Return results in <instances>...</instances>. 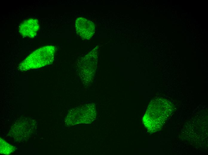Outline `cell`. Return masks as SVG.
Masks as SVG:
<instances>
[{
    "mask_svg": "<svg viewBox=\"0 0 208 155\" xmlns=\"http://www.w3.org/2000/svg\"><path fill=\"white\" fill-rule=\"evenodd\" d=\"M172 112V106L168 101L159 98L153 99L144 116L143 123L150 132H156L161 129Z\"/></svg>",
    "mask_w": 208,
    "mask_h": 155,
    "instance_id": "1",
    "label": "cell"
},
{
    "mask_svg": "<svg viewBox=\"0 0 208 155\" xmlns=\"http://www.w3.org/2000/svg\"><path fill=\"white\" fill-rule=\"evenodd\" d=\"M55 51V49L52 46L39 48L20 63L18 69L21 72H25L50 64L54 60Z\"/></svg>",
    "mask_w": 208,
    "mask_h": 155,
    "instance_id": "2",
    "label": "cell"
},
{
    "mask_svg": "<svg viewBox=\"0 0 208 155\" xmlns=\"http://www.w3.org/2000/svg\"><path fill=\"white\" fill-rule=\"evenodd\" d=\"M37 123L31 118H25L17 120L13 124L10 134L14 140L20 142L28 139L36 132Z\"/></svg>",
    "mask_w": 208,
    "mask_h": 155,
    "instance_id": "3",
    "label": "cell"
},
{
    "mask_svg": "<svg viewBox=\"0 0 208 155\" xmlns=\"http://www.w3.org/2000/svg\"><path fill=\"white\" fill-rule=\"evenodd\" d=\"M75 26L77 33L80 37L85 39H90L95 32L94 23L82 17H79L76 19Z\"/></svg>",
    "mask_w": 208,
    "mask_h": 155,
    "instance_id": "4",
    "label": "cell"
},
{
    "mask_svg": "<svg viewBox=\"0 0 208 155\" xmlns=\"http://www.w3.org/2000/svg\"><path fill=\"white\" fill-rule=\"evenodd\" d=\"M39 29L37 20L30 18L25 20L20 24L19 31L24 37L33 38L36 35Z\"/></svg>",
    "mask_w": 208,
    "mask_h": 155,
    "instance_id": "5",
    "label": "cell"
},
{
    "mask_svg": "<svg viewBox=\"0 0 208 155\" xmlns=\"http://www.w3.org/2000/svg\"><path fill=\"white\" fill-rule=\"evenodd\" d=\"M15 150V147L0 138V152L2 154L9 155Z\"/></svg>",
    "mask_w": 208,
    "mask_h": 155,
    "instance_id": "6",
    "label": "cell"
}]
</instances>
